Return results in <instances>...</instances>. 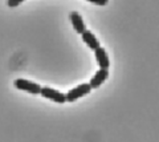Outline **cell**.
Masks as SVG:
<instances>
[{
    "instance_id": "1",
    "label": "cell",
    "mask_w": 159,
    "mask_h": 142,
    "mask_svg": "<svg viewBox=\"0 0 159 142\" xmlns=\"http://www.w3.org/2000/svg\"><path fill=\"white\" fill-rule=\"evenodd\" d=\"M13 85H15L16 89L28 92V93H31V94H33V96L40 94V93H41V89H43V86L40 84L33 82L31 80H27V78H16V80L13 81Z\"/></svg>"
},
{
    "instance_id": "2",
    "label": "cell",
    "mask_w": 159,
    "mask_h": 142,
    "mask_svg": "<svg viewBox=\"0 0 159 142\" xmlns=\"http://www.w3.org/2000/svg\"><path fill=\"white\" fill-rule=\"evenodd\" d=\"M90 92H92L90 84H88V82L80 84L66 93V102H74L80 98H82L84 96H88Z\"/></svg>"
},
{
    "instance_id": "3",
    "label": "cell",
    "mask_w": 159,
    "mask_h": 142,
    "mask_svg": "<svg viewBox=\"0 0 159 142\" xmlns=\"http://www.w3.org/2000/svg\"><path fill=\"white\" fill-rule=\"evenodd\" d=\"M44 98L51 100L56 104H65L66 102V94H64L57 89H53L51 86H43L41 93H40Z\"/></svg>"
},
{
    "instance_id": "4",
    "label": "cell",
    "mask_w": 159,
    "mask_h": 142,
    "mask_svg": "<svg viewBox=\"0 0 159 142\" xmlns=\"http://www.w3.org/2000/svg\"><path fill=\"white\" fill-rule=\"evenodd\" d=\"M94 56H96V61L99 65V69H109V66H110V58H109V55L105 48L99 47L98 49L94 51Z\"/></svg>"
},
{
    "instance_id": "5",
    "label": "cell",
    "mask_w": 159,
    "mask_h": 142,
    "mask_svg": "<svg viewBox=\"0 0 159 142\" xmlns=\"http://www.w3.org/2000/svg\"><path fill=\"white\" fill-rule=\"evenodd\" d=\"M69 19H70V23L74 28V31L80 35H82L84 32L86 31V25H85V21H84L82 16L80 15L77 11H72L70 15H69Z\"/></svg>"
},
{
    "instance_id": "6",
    "label": "cell",
    "mask_w": 159,
    "mask_h": 142,
    "mask_svg": "<svg viewBox=\"0 0 159 142\" xmlns=\"http://www.w3.org/2000/svg\"><path fill=\"white\" fill-rule=\"evenodd\" d=\"M107 77H109V69H98L96 72V75L92 77L90 82H89L90 86H92V89H97V88H99L107 80Z\"/></svg>"
},
{
    "instance_id": "7",
    "label": "cell",
    "mask_w": 159,
    "mask_h": 142,
    "mask_svg": "<svg viewBox=\"0 0 159 142\" xmlns=\"http://www.w3.org/2000/svg\"><path fill=\"white\" fill-rule=\"evenodd\" d=\"M81 37H82V41L88 45V48H90L92 51H96V49H98V48L101 47L99 40L96 37V35H94L92 31H89V29H86V31L82 33Z\"/></svg>"
},
{
    "instance_id": "8",
    "label": "cell",
    "mask_w": 159,
    "mask_h": 142,
    "mask_svg": "<svg viewBox=\"0 0 159 142\" xmlns=\"http://www.w3.org/2000/svg\"><path fill=\"white\" fill-rule=\"evenodd\" d=\"M21 3H23V0H20V2H7V6L8 7H17Z\"/></svg>"
},
{
    "instance_id": "9",
    "label": "cell",
    "mask_w": 159,
    "mask_h": 142,
    "mask_svg": "<svg viewBox=\"0 0 159 142\" xmlns=\"http://www.w3.org/2000/svg\"><path fill=\"white\" fill-rule=\"evenodd\" d=\"M92 4H97V6H106V4L109 3L107 0H103V2H96V0H89Z\"/></svg>"
}]
</instances>
